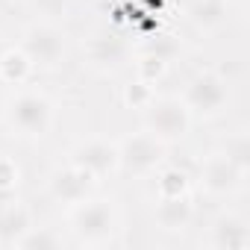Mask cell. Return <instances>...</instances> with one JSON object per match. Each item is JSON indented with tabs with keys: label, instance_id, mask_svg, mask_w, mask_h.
I'll return each mask as SVG.
<instances>
[{
	"label": "cell",
	"instance_id": "cell-2",
	"mask_svg": "<svg viewBox=\"0 0 250 250\" xmlns=\"http://www.w3.org/2000/svg\"><path fill=\"white\" fill-rule=\"evenodd\" d=\"M3 121L6 127L21 139H44L56 124V106L53 100L39 88H18L3 103Z\"/></svg>",
	"mask_w": 250,
	"mask_h": 250
},
{
	"label": "cell",
	"instance_id": "cell-18",
	"mask_svg": "<svg viewBox=\"0 0 250 250\" xmlns=\"http://www.w3.org/2000/svg\"><path fill=\"white\" fill-rule=\"evenodd\" d=\"M124 103H127V109H136V112H145L150 103H153V97H156V88H153V83H147V80H136V83H130V85H124Z\"/></svg>",
	"mask_w": 250,
	"mask_h": 250
},
{
	"label": "cell",
	"instance_id": "cell-23",
	"mask_svg": "<svg viewBox=\"0 0 250 250\" xmlns=\"http://www.w3.org/2000/svg\"><path fill=\"white\" fill-rule=\"evenodd\" d=\"M145 50H147V53L162 56L165 62H171V59H174V53H177V44H174V36H156V42H150Z\"/></svg>",
	"mask_w": 250,
	"mask_h": 250
},
{
	"label": "cell",
	"instance_id": "cell-20",
	"mask_svg": "<svg viewBox=\"0 0 250 250\" xmlns=\"http://www.w3.org/2000/svg\"><path fill=\"white\" fill-rule=\"evenodd\" d=\"M165 71H168V62H165L162 56H156V53L142 50V56L136 59V74H139V80H147V83L156 85V80H159Z\"/></svg>",
	"mask_w": 250,
	"mask_h": 250
},
{
	"label": "cell",
	"instance_id": "cell-11",
	"mask_svg": "<svg viewBox=\"0 0 250 250\" xmlns=\"http://www.w3.org/2000/svg\"><path fill=\"white\" fill-rule=\"evenodd\" d=\"M206 241L215 250H247L250 247V227L238 212H221L209 224Z\"/></svg>",
	"mask_w": 250,
	"mask_h": 250
},
{
	"label": "cell",
	"instance_id": "cell-9",
	"mask_svg": "<svg viewBox=\"0 0 250 250\" xmlns=\"http://www.w3.org/2000/svg\"><path fill=\"white\" fill-rule=\"evenodd\" d=\"M83 56L85 65L100 71V74H118L130 59V47L115 33H91L83 42Z\"/></svg>",
	"mask_w": 250,
	"mask_h": 250
},
{
	"label": "cell",
	"instance_id": "cell-24",
	"mask_svg": "<svg viewBox=\"0 0 250 250\" xmlns=\"http://www.w3.org/2000/svg\"><path fill=\"white\" fill-rule=\"evenodd\" d=\"M3 50H6V44H3V42H0V53H3Z\"/></svg>",
	"mask_w": 250,
	"mask_h": 250
},
{
	"label": "cell",
	"instance_id": "cell-1",
	"mask_svg": "<svg viewBox=\"0 0 250 250\" xmlns=\"http://www.w3.org/2000/svg\"><path fill=\"white\" fill-rule=\"evenodd\" d=\"M68 229L83 247H106L118 241L121 232V209L109 197H85L68 206Z\"/></svg>",
	"mask_w": 250,
	"mask_h": 250
},
{
	"label": "cell",
	"instance_id": "cell-14",
	"mask_svg": "<svg viewBox=\"0 0 250 250\" xmlns=\"http://www.w3.org/2000/svg\"><path fill=\"white\" fill-rule=\"evenodd\" d=\"M186 18L200 33H215L227 24V0H191Z\"/></svg>",
	"mask_w": 250,
	"mask_h": 250
},
{
	"label": "cell",
	"instance_id": "cell-12",
	"mask_svg": "<svg viewBox=\"0 0 250 250\" xmlns=\"http://www.w3.org/2000/svg\"><path fill=\"white\" fill-rule=\"evenodd\" d=\"M194 221V203L191 194L180 197H159L153 206V224L162 232H186Z\"/></svg>",
	"mask_w": 250,
	"mask_h": 250
},
{
	"label": "cell",
	"instance_id": "cell-15",
	"mask_svg": "<svg viewBox=\"0 0 250 250\" xmlns=\"http://www.w3.org/2000/svg\"><path fill=\"white\" fill-rule=\"evenodd\" d=\"M36 65L30 62V56L15 44V47H6L0 53V83L6 85H24L30 77H33Z\"/></svg>",
	"mask_w": 250,
	"mask_h": 250
},
{
	"label": "cell",
	"instance_id": "cell-5",
	"mask_svg": "<svg viewBox=\"0 0 250 250\" xmlns=\"http://www.w3.org/2000/svg\"><path fill=\"white\" fill-rule=\"evenodd\" d=\"M191 112L186 109V103L174 94L168 97H153V103L145 109V130L150 136H156L165 145L183 142L191 130Z\"/></svg>",
	"mask_w": 250,
	"mask_h": 250
},
{
	"label": "cell",
	"instance_id": "cell-13",
	"mask_svg": "<svg viewBox=\"0 0 250 250\" xmlns=\"http://www.w3.org/2000/svg\"><path fill=\"white\" fill-rule=\"evenodd\" d=\"M33 212L21 200L0 203V247H15L18 238L33 227Z\"/></svg>",
	"mask_w": 250,
	"mask_h": 250
},
{
	"label": "cell",
	"instance_id": "cell-8",
	"mask_svg": "<svg viewBox=\"0 0 250 250\" xmlns=\"http://www.w3.org/2000/svg\"><path fill=\"white\" fill-rule=\"evenodd\" d=\"M71 165L83 168L88 177H94L97 183L109 180L118 174V142L106 139V136H91L83 139L74 150H71Z\"/></svg>",
	"mask_w": 250,
	"mask_h": 250
},
{
	"label": "cell",
	"instance_id": "cell-6",
	"mask_svg": "<svg viewBox=\"0 0 250 250\" xmlns=\"http://www.w3.org/2000/svg\"><path fill=\"white\" fill-rule=\"evenodd\" d=\"M18 47L36 68H56L65 59V33L53 21H36L21 33Z\"/></svg>",
	"mask_w": 250,
	"mask_h": 250
},
{
	"label": "cell",
	"instance_id": "cell-4",
	"mask_svg": "<svg viewBox=\"0 0 250 250\" xmlns=\"http://www.w3.org/2000/svg\"><path fill=\"white\" fill-rule=\"evenodd\" d=\"M180 100L186 103V109L191 112V118L215 121V118H221V115L227 112V106H229V83H227V77L218 74V71H197V74L186 83Z\"/></svg>",
	"mask_w": 250,
	"mask_h": 250
},
{
	"label": "cell",
	"instance_id": "cell-16",
	"mask_svg": "<svg viewBox=\"0 0 250 250\" xmlns=\"http://www.w3.org/2000/svg\"><path fill=\"white\" fill-rule=\"evenodd\" d=\"M156 197H180V194H191V177L183 168L174 165H162L156 174Z\"/></svg>",
	"mask_w": 250,
	"mask_h": 250
},
{
	"label": "cell",
	"instance_id": "cell-21",
	"mask_svg": "<svg viewBox=\"0 0 250 250\" xmlns=\"http://www.w3.org/2000/svg\"><path fill=\"white\" fill-rule=\"evenodd\" d=\"M232 162H238L241 168H247L250 165V139H247V133L244 130H238V133H232V136H227V142H224V147H221Z\"/></svg>",
	"mask_w": 250,
	"mask_h": 250
},
{
	"label": "cell",
	"instance_id": "cell-7",
	"mask_svg": "<svg viewBox=\"0 0 250 250\" xmlns=\"http://www.w3.org/2000/svg\"><path fill=\"white\" fill-rule=\"evenodd\" d=\"M244 177H247V168L232 162L224 150L206 153L197 171V183L209 197H232L244 186Z\"/></svg>",
	"mask_w": 250,
	"mask_h": 250
},
{
	"label": "cell",
	"instance_id": "cell-22",
	"mask_svg": "<svg viewBox=\"0 0 250 250\" xmlns=\"http://www.w3.org/2000/svg\"><path fill=\"white\" fill-rule=\"evenodd\" d=\"M30 6L39 15H44V21H50V18H56L68 9V0H30Z\"/></svg>",
	"mask_w": 250,
	"mask_h": 250
},
{
	"label": "cell",
	"instance_id": "cell-17",
	"mask_svg": "<svg viewBox=\"0 0 250 250\" xmlns=\"http://www.w3.org/2000/svg\"><path fill=\"white\" fill-rule=\"evenodd\" d=\"M18 250H56V247H62V238L50 229V227H30L21 238H18V244H15Z\"/></svg>",
	"mask_w": 250,
	"mask_h": 250
},
{
	"label": "cell",
	"instance_id": "cell-10",
	"mask_svg": "<svg viewBox=\"0 0 250 250\" xmlns=\"http://www.w3.org/2000/svg\"><path fill=\"white\" fill-rule=\"evenodd\" d=\"M94 188H97V180L88 177L83 168H77L71 162L56 168V171H50V177H47V194L56 203H62V206H74V203L91 197Z\"/></svg>",
	"mask_w": 250,
	"mask_h": 250
},
{
	"label": "cell",
	"instance_id": "cell-3",
	"mask_svg": "<svg viewBox=\"0 0 250 250\" xmlns=\"http://www.w3.org/2000/svg\"><path fill=\"white\" fill-rule=\"evenodd\" d=\"M165 150H168V145L159 142L156 136H150L147 130L124 136L118 142V174L133 177V180L153 177L165 165Z\"/></svg>",
	"mask_w": 250,
	"mask_h": 250
},
{
	"label": "cell",
	"instance_id": "cell-19",
	"mask_svg": "<svg viewBox=\"0 0 250 250\" xmlns=\"http://www.w3.org/2000/svg\"><path fill=\"white\" fill-rule=\"evenodd\" d=\"M18 186H21V165L12 156L0 153V197L15 194Z\"/></svg>",
	"mask_w": 250,
	"mask_h": 250
}]
</instances>
